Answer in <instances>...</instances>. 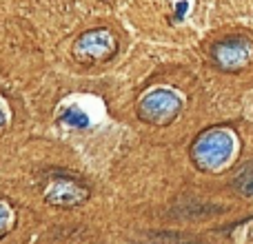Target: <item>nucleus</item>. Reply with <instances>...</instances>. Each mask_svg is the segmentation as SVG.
Instances as JSON below:
<instances>
[{
    "label": "nucleus",
    "instance_id": "nucleus-2",
    "mask_svg": "<svg viewBox=\"0 0 253 244\" xmlns=\"http://www.w3.org/2000/svg\"><path fill=\"white\" fill-rule=\"evenodd\" d=\"M116 49H118V42L109 29H91L76 40L74 58L78 62H102L109 60Z\"/></svg>",
    "mask_w": 253,
    "mask_h": 244
},
{
    "label": "nucleus",
    "instance_id": "nucleus-4",
    "mask_svg": "<svg viewBox=\"0 0 253 244\" xmlns=\"http://www.w3.org/2000/svg\"><path fill=\"white\" fill-rule=\"evenodd\" d=\"M89 198V189L74 178H53L44 191V200L53 206H76Z\"/></svg>",
    "mask_w": 253,
    "mask_h": 244
},
{
    "label": "nucleus",
    "instance_id": "nucleus-5",
    "mask_svg": "<svg viewBox=\"0 0 253 244\" xmlns=\"http://www.w3.org/2000/svg\"><path fill=\"white\" fill-rule=\"evenodd\" d=\"M213 56H215V62H218L222 69L233 71V69L245 67L247 62L251 60L253 47H251V42H247L245 38H227L220 44H215Z\"/></svg>",
    "mask_w": 253,
    "mask_h": 244
},
{
    "label": "nucleus",
    "instance_id": "nucleus-1",
    "mask_svg": "<svg viewBox=\"0 0 253 244\" xmlns=\"http://www.w3.org/2000/svg\"><path fill=\"white\" fill-rule=\"evenodd\" d=\"M233 147H236V140L229 131L224 129H215L205 133L193 147V156L207 169H213V166H220L222 162H227L233 153Z\"/></svg>",
    "mask_w": 253,
    "mask_h": 244
},
{
    "label": "nucleus",
    "instance_id": "nucleus-3",
    "mask_svg": "<svg viewBox=\"0 0 253 244\" xmlns=\"http://www.w3.org/2000/svg\"><path fill=\"white\" fill-rule=\"evenodd\" d=\"M180 107L182 102L173 91L156 89L140 100L138 114L144 122H151V124H169L180 114Z\"/></svg>",
    "mask_w": 253,
    "mask_h": 244
},
{
    "label": "nucleus",
    "instance_id": "nucleus-7",
    "mask_svg": "<svg viewBox=\"0 0 253 244\" xmlns=\"http://www.w3.org/2000/svg\"><path fill=\"white\" fill-rule=\"evenodd\" d=\"M13 222H16V213L4 200H0V238H4L11 231Z\"/></svg>",
    "mask_w": 253,
    "mask_h": 244
},
{
    "label": "nucleus",
    "instance_id": "nucleus-6",
    "mask_svg": "<svg viewBox=\"0 0 253 244\" xmlns=\"http://www.w3.org/2000/svg\"><path fill=\"white\" fill-rule=\"evenodd\" d=\"M60 120L65 122V124H69V126H76V129H84V126H89V118H87V114H83V111L76 109V107L67 109L65 114L60 116Z\"/></svg>",
    "mask_w": 253,
    "mask_h": 244
},
{
    "label": "nucleus",
    "instance_id": "nucleus-8",
    "mask_svg": "<svg viewBox=\"0 0 253 244\" xmlns=\"http://www.w3.org/2000/svg\"><path fill=\"white\" fill-rule=\"evenodd\" d=\"M4 122H7V114H4V107H2V102H0V129L4 126Z\"/></svg>",
    "mask_w": 253,
    "mask_h": 244
}]
</instances>
